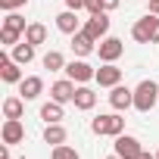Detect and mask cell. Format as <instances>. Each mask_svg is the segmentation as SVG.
I'll use <instances>...</instances> for the list:
<instances>
[{
  "mask_svg": "<svg viewBox=\"0 0 159 159\" xmlns=\"http://www.w3.org/2000/svg\"><path fill=\"white\" fill-rule=\"evenodd\" d=\"M84 10H88L91 16H94V13H106V10H103V0H88V3H84Z\"/></svg>",
  "mask_w": 159,
  "mask_h": 159,
  "instance_id": "27",
  "label": "cell"
},
{
  "mask_svg": "<svg viewBox=\"0 0 159 159\" xmlns=\"http://www.w3.org/2000/svg\"><path fill=\"white\" fill-rule=\"evenodd\" d=\"M41 66L50 69V72H66V56H62L59 50H47L44 59H41Z\"/></svg>",
  "mask_w": 159,
  "mask_h": 159,
  "instance_id": "22",
  "label": "cell"
},
{
  "mask_svg": "<svg viewBox=\"0 0 159 159\" xmlns=\"http://www.w3.org/2000/svg\"><path fill=\"white\" fill-rule=\"evenodd\" d=\"M153 44H159V28H156V34H153Z\"/></svg>",
  "mask_w": 159,
  "mask_h": 159,
  "instance_id": "33",
  "label": "cell"
},
{
  "mask_svg": "<svg viewBox=\"0 0 159 159\" xmlns=\"http://www.w3.org/2000/svg\"><path fill=\"white\" fill-rule=\"evenodd\" d=\"M125 53V41H119V38H103L100 44H97V56L103 59V62H116L119 56Z\"/></svg>",
  "mask_w": 159,
  "mask_h": 159,
  "instance_id": "8",
  "label": "cell"
},
{
  "mask_svg": "<svg viewBox=\"0 0 159 159\" xmlns=\"http://www.w3.org/2000/svg\"><path fill=\"white\" fill-rule=\"evenodd\" d=\"M44 94V78L41 75H25L22 81H19V97L28 103V100H38Z\"/></svg>",
  "mask_w": 159,
  "mask_h": 159,
  "instance_id": "11",
  "label": "cell"
},
{
  "mask_svg": "<svg viewBox=\"0 0 159 159\" xmlns=\"http://www.w3.org/2000/svg\"><path fill=\"white\" fill-rule=\"evenodd\" d=\"M81 31H84V34H91L94 41H103V38L109 34V16H106V13H94L91 19H84Z\"/></svg>",
  "mask_w": 159,
  "mask_h": 159,
  "instance_id": "5",
  "label": "cell"
},
{
  "mask_svg": "<svg viewBox=\"0 0 159 159\" xmlns=\"http://www.w3.org/2000/svg\"><path fill=\"white\" fill-rule=\"evenodd\" d=\"M84 3H88V0H66V10H84Z\"/></svg>",
  "mask_w": 159,
  "mask_h": 159,
  "instance_id": "28",
  "label": "cell"
},
{
  "mask_svg": "<svg viewBox=\"0 0 159 159\" xmlns=\"http://www.w3.org/2000/svg\"><path fill=\"white\" fill-rule=\"evenodd\" d=\"M75 109H81V112H88V109H94L97 106V94L88 88V84H78V91H75Z\"/></svg>",
  "mask_w": 159,
  "mask_h": 159,
  "instance_id": "16",
  "label": "cell"
},
{
  "mask_svg": "<svg viewBox=\"0 0 159 159\" xmlns=\"http://www.w3.org/2000/svg\"><path fill=\"white\" fill-rule=\"evenodd\" d=\"M156 28H159V16L147 13L143 19H137V22L131 25V38H134L137 44H153V34H156Z\"/></svg>",
  "mask_w": 159,
  "mask_h": 159,
  "instance_id": "3",
  "label": "cell"
},
{
  "mask_svg": "<svg viewBox=\"0 0 159 159\" xmlns=\"http://www.w3.org/2000/svg\"><path fill=\"white\" fill-rule=\"evenodd\" d=\"M106 159H122V156H119V153H112V156H106Z\"/></svg>",
  "mask_w": 159,
  "mask_h": 159,
  "instance_id": "34",
  "label": "cell"
},
{
  "mask_svg": "<svg viewBox=\"0 0 159 159\" xmlns=\"http://www.w3.org/2000/svg\"><path fill=\"white\" fill-rule=\"evenodd\" d=\"M147 13H153V16H159V0H150V10Z\"/></svg>",
  "mask_w": 159,
  "mask_h": 159,
  "instance_id": "30",
  "label": "cell"
},
{
  "mask_svg": "<svg viewBox=\"0 0 159 159\" xmlns=\"http://www.w3.org/2000/svg\"><path fill=\"white\" fill-rule=\"evenodd\" d=\"M22 7H28V0H0V10L3 13H16Z\"/></svg>",
  "mask_w": 159,
  "mask_h": 159,
  "instance_id": "26",
  "label": "cell"
},
{
  "mask_svg": "<svg viewBox=\"0 0 159 159\" xmlns=\"http://www.w3.org/2000/svg\"><path fill=\"white\" fill-rule=\"evenodd\" d=\"M119 3H122V0H103V10H106V13H109V10H116V7H119Z\"/></svg>",
  "mask_w": 159,
  "mask_h": 159,
  "instance_id": "29",
  "label": "cell"
},
{
  "mask_svg": "<svg viewBox=\"0 0 159 159\" xmlns=\"http://www.w3.org/2000/svg\"><path fill=\"white\" fill-rule=\"evenodd\" d=\"M109 106L116 112H125V109H134V91L125 88V84H116L109 88Z\"/></svg>",
  "mask_w": 159,
  "mask_h": 159,
  "instance_id": "6",
  "label": "cell"
},
{
  "mask_svg": "<svg viewBox=\"0 0 159 159\" xmlns=\"http://www.w3.org/2000/svg\"><path fill=\"white\" fill-rule=\"evenodd\" d=\"M156 159H159V150H156Z\"/></svg>",
  "mask_w": 159,
  "mask_h": 159,
  "instance_id": "35",
  "label": "cell"
},
{
  "mask_svg": "<svg viewBox=\"0 0 159 159\" xmlns=\"http://www.w3.org/2000/svg\"><path fill=\"white\" fill-rule=\"evenodd\" d=\"M19 38H25V34L10 31V28H0V44H3V47H16V44H19Z\"/></svg>",
  "mask_w": 159,
  "mask_h": 159,
  "instance_id": "25",
  "label": "cell"
},
{
  "mask_svg": "<svg viewBox=\"0 0 159 159\" xmlns=\"http://www.w3.org/2000/svg\"><path fill=\"white\" fill-rule=\"evenodd\" d=\"M75 91H78V84L72 81V78H59V81H53L50 84V100H56V103H72L75 100Z\"/></svg>",
  "mask_w": 159,
  "mask_h": 159,
  "instance_id": "7",
  "label": "cell"
},
{
  "mask_svg": "<svg viewBox=\"0 0 159 159\" xmlns=\"http://www.w3.org/2000/svg\"><path fill=\"white\" fill-rule=\"evenodd\" d=\"M66 137H69V131L62 128V122L44 125V143H53V147H59V143H66Z\"/></svg>",
  "mask_w": 159,
  "mask_h": 159,
  "instance_id": "17",
  "label": "cell"
},
{
  "mask_svg": "<svg viewBox=\"0 0 159 159\" xmlns=\"http://www.w3.org/2000/svg\"><path fill=\"white\" fill-rule=\"evenodd\" d=\"M25 41H28V44H34V47L47 44V28H44L41 22H28V28H25Z\"/></svg>",
  "mask_w": 159,
  "mask_h": 159,
  "instance_id": "21",
  "label": "cell"
},
{
  "mask_svg": "<svg viewBox=\"0 0 159 159\" xmlns=\"http://www.w3.org/2000/svg\"><path fill=\"white\" fill-rule=\"evenodd\" d=\"M0 78H3L7 84H19L25 75H22V66L13 56H3V59H0Z\"/></svg>",
  "mask_w": 159,
  "mask_h": 159,
  "instance_id": "14",
  "label": "cell"
},
{
  "mask_svg": "<svg viewBox=\"0 0 159 159\" xmlns=\"http://www.w3.org/2000/svg\"><path fill=\"white\" fill-rule=\"evenodd\" d=\"M97 44L100 41H94L91 34H84V31H75L72 34V50H75V56H91V53H97Z\"/></svg>",
  "mask_w": 159,
  "mask_h": 159,
  "instance_id": "13",
  "label": "cell"
},
{
  "mask_svg": "<svg viewBox=\"0 0 159 159\" xmlns=\"http://www.w3.org/2000/svg\"><path fill=\"white\" fill-rule=\"evenodd\" d=\"M0 159H10V143H3V147H0Z\"/></svg>",
  "mask_w": 159,
  "mask_h": 159,
  "instance_id": "31",
  "label": "cell"
},
{
  "mask_svg": "<svg viewBox=\"0 0 159 159\" xmlns=\"http://www.w3.org/2000/svg\"><path fill=\"white\" fill-rule=\"evenodd\" d=\"M50 159H81V156H78V150H75V147L59 143V147H53V150H50Z\"/></svg>",
  "mask_w": 159,
  "mask_h": 159,
  "instance_id": "23",
  "label": "cell"
},
{
  "mask_svg": "<svg viewBox=\"0 0 159 159\" xmlns=\"http://www.w3.org/2000/svg\"><path fill=\"white\" fill-rule=\"evenodd\" d=\"M3 28H10V31H19V34H25V19L19 16V13H7V19H3Z\"/></svg>",
  "mask_w": 159,
  "mask_h": 159,
  "instance_id": "24",
  "label": "cell"
},
{
  "mask_svg": "<svg viewBox=\"0 0 159 159\" xmlns=\"http://www.w3.org/2000/svg\"><path fill=\"white\" fill-rule=\"evenodd\" d=\"M91 131L100 137H119V134H125V119L119 112H103L91 122Z\"/></svg>",
  "mask_w": 159,
  "mask_h": 159,
  "instance_id": "2",
  "label": "cell"
},
{
  "mask_svg": "<svg viewBox=\"0 0 159 159\" xmlns=\"http://www.w3.org/2000/svg\"><path fill=\"white\" fill-rule=\"evenodd\" d=\"M0 137H3V143H10V147L22 143V140H25V125H22V119H7L3 128H0Z\"/></svg>",
  "mask_w": 159,
  "mask_h": 159,
  "instance_id": "12",
  "label": "cell"
},
{
  "mask_svg": "<svg viewBox=\"0 0 159 159\" xmlns=\"http://www.w3.org/2000/svg\"><path fill=\"white\" fill-rule=\"evenodd\" d=\"M137 159H156V156H153V153H147V150H143V153H140V156H137Z\"/></svg>",
  "mask_w": 159,
  "mask_h": 159,
  "instance_id": "32",
  "label": "cell"
},
{
  "mask_svg": "<svg viewBox=\"0 0 159 159\" xmlns=\"http://www.w3.org/2000/svg\"><path fill=\"white\" fill-rule=\"evenodd\" d=\"M25 116V100L22 97H7L3 100V119H22Z\"/></svg>",
  "mask_w": 159,
  "mask_h": 159,
  "instance_id": "20",
  "label": "cell"
},
{
  "mask_svg": "<svg viewBox=\"0 0 159 159\" xmlns=\"http://www.w3.org/2000/svg\"><path fill=\"white\" fill-rule=\"evenodd\" d=\"M34 50H38L34 44H28V41H19V44L13 47V53H10V56H13L19 66H28V62L34 59Z\"/></svg>",
  "mask_w": 159,
  "mask_h": 159,
  "instance_id": "18",
  "label": "cell"
},
{
  "mask_svg": "<svg viewBox=\"0 0 159 159\" xmlns=\"http://www.w3.org/2000/svg\"><path fill=\"white\" fill-rule=\"evenodd\" d=\"M94 81H97L100 88H116V84H122V69H119L116 62H103V66L97 69V75H94Z\"/></svg>",
  "mask_w": 159,
  "mask_h": 159,
  "instance_id": "10",
  "label": "cell"
},
{
  "mask_svg": "<svg viewBox=\"0 0 159 159\" xmlns=\"http://www.w3.org/2000/svg\"><path fill=\"white\" fill-rule=\"evenodd\" d=\"M56 28L62 31V34H75V31H81V19H78V13L75 10H62L59 16H56Z\"/></svg>",
  "mask_w": 159,
  "mask_h": 159,
  "instance_id": "15",
  "label": "cell"
},
{
  "mask_svg": "<svg viewBox=\"0 0 159 159\" xmlns=\"http://www.w3.org/2000/svg\"><path fill=\"white\" fill-rule=\"evenodd\" d=\"M41 119H44V125H53V122H62V119H66V112H62V103H56V100L44 103V106H41Z\"/></svg>",
  "mask_w": 159,
  "mask_h": 159,
  "instance_id": "19",
  "label": "cell"
},
{
  "mask_svg": "<svg viewBox=\"0 0 159 159\" xmlns=\"http://www.w3.org/2000/svg\"><path fill=\"white\" fill-rule=\"evenodd\" d=\"M116 153H119L122 159H137V156L143 153V147H140V140H137L134 134H119V137H116Z\"/></svg>",
  "mask_w": 159,
  "mask_h": 159,
  "instance_id": "9",
  "label": "cell"
},
{
  "mask_svg": "<svg viewBox=\"0 0 159 159\" xmlns=\"http://www.w3.org/2000/svg\"><path fill=\"white\" fill-rule=\"evenodd\" d=\"M156 103H159V84L153 78H143V81L134 88V109L137 112H150Z\"/></svg>",
  "mask_w": 159,
  "mask_h": 159,
  "instance_id": "1",
  "label": "cell"
},
{
  "mask_svg": "<svg viewBox=\"0 0 159 159\" xmlns=\"http://www.w3.org/2000/svg\"><path fill=\"white\" fill-rule=\"evenodd\" d=\"M66 75L72 78L75 84H88V81H94V75H97V69H94L91 62H84L81 56H78V59L66 62Z\"/></svg>",
  "mask_w": 159,
  "mask_h": 159,
  "instance_id": "4",
  "label": "cell"
}]
</instances>
